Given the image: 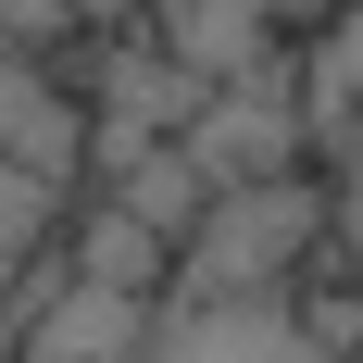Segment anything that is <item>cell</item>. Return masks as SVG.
<instances>
[{"label":"cell","instance_id":"obj_1","mask_svg":"<svg viewBox=\"0 0 363 363\" xmlns=\"http://www.w3.org/2000/svg\"><path fill=\"white\" fill-rule=\"evenodd\" d=\"M313 263H338V188L313 176H263V188H213L201 225L176 238V289L163 301H276Z\"/></svg>","mask_w":363,"mask_h":363},{"label":"cell","instance_id":"obj_2","mask_svg":"<svg viewBox=\"0 0 363 363\" xmlns=\"http://www.w3.org/2000/svg\"><path fill=\"white\" fill-rule=\"evenodd\" d=\"M75 176H88V88L63 63L0 50V301H13L26 263H50V225H63Z\"/></svg>","mask_w":363,"mask_h":363},{"label":"cell","instance_id":"obj_3","mask_svg":"<svg viewBox=\"0 0 363 363\" xmlns=\"http://www.w3.org/2000/svg\"><path fill=\"white\" fill-rule=\"evenodd\" d=\"M150 26H163V50H176L201 88H225V75H263L276 63V13L263 0H138Z\"/></svg>","mask_w":363,"mask_h":363},{"label":"cell","instance_id":"obj_4","mask_svg":"<svg viewBox=\"0 0 363 363\" xmlns=\"http://www.w3.org/2000/svg\"><path fill=\"white\" fill-rule=\"evenodd\" d=\"M301 138H313V163L363 150V0H338L301 50Z\"/></svg>","mask_w":363,"mask_h":363},{"label":"cell","instance_id":"obj_5","mask_svg":"<svg viewBox=\"0 0 363 363\" xmlns=\"http://www.w3.org/2000/svg\"><path fill=\"white\" fill-rule=\"evenodd\" d=\"M75 38H88V26H75L63 0H0V50H26V63H38V50H75Z\"/></svg>","mask_w":363,"mask_h":363},{"label":"cell","instance_id":"obj_6","mask_svg":"<svg viewBox=\"0 0 363 363\" xmlns=\"http://www.w3.org/2000/svg\"><path fill=\"white\" fill-rule=\"evenodd\" d=\"M338 276H351V301H363V150H338Z\"/></svg>","mask_w":363,"mask_h":363},{"label":"cell","instance_id":"obj_7","mask_svg":"<svg viewBox=\"0 0 363 363\" xmlns=\"http://www.w3.org/2000/svg\"><path fill=\"white\" fill-rule=\"evenodd\" d=\"M63 13H75V26H88V38H101V26H125L138 0H63Z\"/></svg>","mask_w":363,"mask_h":363}]
</instances>
